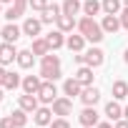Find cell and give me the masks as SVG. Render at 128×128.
<instances>
[{
    "label": "cell",
    "mask_w": 128,
    "mask_h": 128,
    "mask_svg": "<svg viewBox=\"0 0 128 128\" xmlns=\"http://www.w3.org/2000/svg\"><path fill=\"white\" fill-rule=\"evenodd\" d=\"M83 128H88V126H83Z\"/></svg>",
    "instance_id": "43"
},
{
    "label": "cell",
    "mask_w": 128,
    "mask_h": 128,
    "mask_svg": "<svg viewBox=\"0 0 128 128\" xmlns=\"http://www.w3.org/2000/svg\"><path fill=\"white\" fill-rule=\"evenodd\" d=\"M40 83H43V78H40V76H25L20 86H23V90H25V93H33V96H35V93L40 90Z\"/></svg>",
    "instance_id": "14"
},
{
    "label": "cell",
    "mask_w": 128,
    "mask_h": 128,
    "mask_svg": "<svg viewBox=\"0 0 128 128\" xmlns=\"http://www.w3.org/2000/svg\"><path fill=\"white\" fill-rule=\"evenodd\" d=\"M86 106H96L98 100H100V90L96 88V86H86L83 90H80V96H78Z\"/></svg>",
    "instance_id": "8"
},
{
    "label": "cell",
    "mask_w": 128,
    "mask_h": 128,
    "mask_svg": "<svg viewBox=\"0 0 128 128\" xmlns=\"http://www.w3.org/2000/svg\"><path fill=\"white\" fill-rule=\"evenodd\" d=\"M23 13H25V10H20V8H18V5L13 3V5H10V8L5 10V20H8V23H13V20H18V18H20Z\"/></svg>",
    "instance_id": "29"
},
{
    "label": "cell",
    "mask_w": 128,
    "mask_h": 128,
    "mask_svg": "<svg viewBox=\"0 0 128 128\" xmlns=\"http://www.w3.org/2000/svg\"><path fill=\"white\" fill-rule=\"evenodd\" d=\"M45 40H48L50 50H58V48L66 45V33H63V30H53V33H48V35H45Z\"/></svg>",
    "instance_id": "15"
},
{
    "label": "cell",
    "mask_w": 128,
    "mask_h": 128,
    "mask_svg": "<svg viewBox=\"0 0 128 128\" xmlns=\"http://www.w3.org/2000/svg\"><path fill=\"white\" fill-rule=\"evenodd\" d=\"M78 33H80L86 40H90V43H100V40H103V28H100L90 15H86V18L78 20Z\"/></svg>",
    "instance_id": "2"
},
{
    "label": "cell",
    "mask_w": 128,
    "mask_h": 128,
    "mask_svg": "<svg viewBox=\"0 0 128 128\" xmlns=\"http://www.w3.org/2000/svg\"><path fill=\"white\" fill-rule=\"evenodd\" d=\"M110 90H113V98H116V100H123V98H128V83H126V80H116Z\"/></svg>",
    "instance_id": "23"
},
{
    "label": "cell",
    "mask_w": 128,
    "mask_h": 128,
    "mask_svg": "<svg viewBox=\"0 0 128 128\" xmlns=\"http://www.w3.org/2000/svg\"><path fill=\"white\" fill-rule=\"evenodd\" d=\"M103 60H106V53L100 48H90L83 53V66H90V68H100L103 66Z\"/></svg>",
    "instance_id": "5"
},
{
    "label": "cell",
    "mask_w": 128,
    "mask_h": 128,
    "mask_svg": "<svg viewBox=\"0 0 128 128\" xmlns=\"http://www.w3.org/2000/svg\"><path fill=\"white\" fill-rule=\"evenodd\" d=\"M0 5H3V3H0ZM0 10H3V8H0Z\"/></svg>",
    "instance_id": "42"
},
{
    "label": "cell",
    "mask_w": 128,
    "mask_h": 128,
    "mask_svg": "<svg viewBox=\"0 0 128 128\" xmlns=\"http://www.w3.org/2000/svg\"><path fill=\"white\" fill-rule=\"evenodd\" d=\"M0 128H18V126H15V120L8 116V118H0Z\"/></svg>",
    "instance_id": "33"
},
{
    "label": "cell",
    "mask_w": 128,
    "mask_h": 128,
    "mask_svg": "<svg viewBox=\"0 0 128 128\" xmlns=\"http://www.w3.org/2000/svg\"><path fill=\"white\" fill-rule=\"evenodd\" d=\"M13 3H15L20 10H28V8H30V5H28V0H13Z\"/></svg>",
    "instance_id": "35"
},
{
    "label": "cell",
    "mask_w": 128,
    "mask_h": 128,
    "mask_svg": "<svg viewBox=\"0 0 128 128\" xmlns=\"http://www.w3.org/2000/svg\"><path fill=\"white\" fill-rule=\"evenodd\" d=\"M106 116H108L110 120H120V118H123V108H120L116 100H110V103H106Z\"/></svg>",
    "instance_id": "24"
},
{
    "label": "cell",
    "mask_w": 128,
    "mask_h": 128,
    "mask_svg": "<svg viewBox=\"0 0 128 128\" xmlns=\"http://www.w3.org/2000/svg\"><path fill=\"white\" fill-rule=\"evenodd\" d=\"M0 3H13V0H0Z\"/></svg>",
    "instance_id": "41"
},
{
    "label": "cell",
    "mask_w": 128,
    "mask_h": 128,
    "mask_svg": "<svg viewBox=\"0 0 128 128\" xmlns=\"http://www.w3.org/2000/svg\"><path fill=\"white\" fill-rule=\"evenodd\" d=\"M100 10H103V5L98 3V0H86V3H83V15H90V18H93V15H98Z\"/></svg>",
    "instance_id": "27"
},
{
    "label": "cell",
    "mask_w": 128,
    "mask_h": 128,
    "mask_svg": "<svg viewBox=\"0 0 128 128\" xmlns=\"http://www.w3.org/2000/svg\"><path fill=\"white\" fill-rule=\"evenodd\" d=\"M33 120H35L40 128L50 126V123H53V108H45V106H43V108H38V110L33 113Z\"/></svg>",
    "instance_id": "11"
},
{
    "label": "cell",
    "mask_w": 128,
    "mask_h": 128,
    "mask_svg": "<svg viewBox=\"0 0 128 128\" xmlns=\"http://www.w3.org/2000/svg\"><path fill=\"white\" fill-rule=\"evenodd\" d=\"M20 83H23V80H20L18 73H8V80H5V88H8V90H15Z\"/></svg>",
    "instance_id": "30"
},
{
    "label": "cell",
    "mask_w": 128,
    "mask_h": 128,
    "mask_svg": "<svg viewBox=\"0 0 128 128\" xmlns=\"http://www.w3.org/2000/svg\"><path fill=\"white\" fill-rule=\"evenodd\" d=\"M50 106H53V116H60V118L70 116V110H73V100H70L68 96H58Z\"/></svg>",
    "instance_id": "4"
},
{
    "label": "cell",
    "mask_w": 128,
    "mask_h": 128,
    "mask_svg": "<svg viewBox=\"0 0 128 128\" xmlns=\"http://www.w3.org/2000/svg\"><path fill=\"white\" fill-rule=\"evenodd\" d=\"M40 13H43V15H40V20H43V23H53V20H58V15L63 13V8L53 3V5H48L45 10H40Z\"/></svg>",
    "instance_id": "17"
},
{
    "label": "cell",
    "mask_w": 128,
    "mask_h": 128,
    "mask_svg": "<svg viewBox=\"0 0 128 128\" xmlns=\"http://www.w3.org/2000/svg\"><path fill=\"white\" fill-rule=\"evenodd\" d=\"M10 118L15 120V126H18V128H23V126L28 123V113H25L23 108H18V110H13V113H10Z\"/></svg>",
    "instance_id": "28"
},
{
    "label": "cell",
    "mask_w": 128,
    "mask_h": 128,
    "mask_svg": "<svg viewBox=\"0 0 128 128\" xmlns=\"http://www.w3.org/2000/svg\"><path fill=\"white\" fill-rule=\"evenodd\" d=\"M103 13L106 15H116L118 10H123V3H120V0H103Z\"/></svg>",
    "instance_id": "26"
},
{
    "label": "cell",
    "mask_w": 128,
    "mask_h": 128,
    "mask_svg": "<svg viewBox=\"0 0 128 128\" xmlns=\"http://www.w3.org/2000/svg\"><path fill=\"white\" fill-rule=\"evenodd\" d=\"M28 5H30L33 10H45V8H48V0H28Z\"/></svg>",
    "instance_id": "31"
},
{
    "label": "cell",
    "mask_w": 128,
    "mask_h": 128,
    "mask_svg": "<svg viewBox=\"0 0 128 128\" xmlns=\"http://www.w3.org/2000/svg\"><path fill=\"white\" fill-rule=\"evenodd\" d=\"M66 45L73 50V53H83V45H86V38L83 35H68L66 38Z\"/></svg>",
    "instance_id": "21"
},
{
    "label": "cell",
    "mask_w": 128,
    "mask_h": 128,
    "mask_svg": "<svg viewBox=\"0 0 128 128\" xmlns=\"http://www.w3.org/2000/svg\"><path fill=\"white\" fill-rule=\"evenodd\" d=\"M78 120H80V126H88V128H93V126H98V123H100V120H98V113H96V108H93V106H86V108L80 110Z\"/></svg>",
    "instance_id": "7"
},
{
    "label": "cell",
    "mask_w": 128,
    "mask_h": 128,
    "mask_svg": "<svg viewBox=\"0 0 128 128\" xmlns=\"http://www.w3.org/2000/svg\"><path fill=\"white\" fill-rule=\"evenodd\" d=\"M80 90H83V86H80L76 78H68L66 83H63V93H66L68 98H73V96H80Z\"/></svg>",
    "instance_id": "20"
},
{
    "label": "cell",
    "mask_w": 128,
    "mask_h": 128,
    "mask_svg": "<svg viewBox=\"0 0 128 128\" xmlns=\"http://www.w3.org/2000/svg\"><path fill=\"white\" fill-rule=\"evenodd\" d=\"M123 60H126V63H128V48H126V53H123Z\"/></svg>",
    "instance_id": "39"
},
{
    "label": "cell",
    "mask_w": 128,
    "mask_h": 128,
    "mask_svg": "<svg viewBox=\"0 0 128 128\" xmlns=\"http://www.w3.org/2000/svg\"><path fill=\"white\" fill-rule=\"evenodd\" d=\"M113 128H128V120H126V118H120V120H116V123H113Z\"/></svg>",
    "instance_id": "36"
},
{
    "label": "cell",
    "mask_w": 128,
    "mask_h": 128,
    "mask_svg": "<svg viewBox=\"0 0 128 128\" xmlns=\"http://www.w3.org/2000/svg\"><path fill=\"white\" fill-rule=\"evenodd\" d=\"M50 128H70V123H68L66 118H55V120L50 123Z\"/></svg>",
    "instance_id": "32"
},
{
    "label": "cell",
    "mask_w": 128,
    "mask_h": 128,
    "mask_svg": "<svg viewBox=\"0 0 128 128\" xmlns=\"http://www.w3.org/2000/svg\"><path fill=\"white\" fill-rule=\"evenodd\" d=\"M100 28H103V33H116V30L123 28V25H120V18H118V15H106L103 23H100Z\"/></svg>",
    "instance_id": "18"
},
{
    "label": "cell",
    "mask_w": 128,
    "mask_h": 128,
    "mask_svg": "<svg viewBox=\"0 0 128 128\" xmlns=\"http://www.w3.org/2000/svg\"><path fill=\"white\" fill-rule=\"evenodd\" d=\"M40 28H43V20H40V18H28V20L23 23V35L38 38V35H40Z\"/></svg>",
    "instance_id": "9"
},
{
    "label": "cell",
    "mask_w": 128,
    "mask_h": 128,
    "mask_svg": "<svg viewBox=\"0 0 128 128\" xmlns=\"http://www.w3.org/2000/svg\"><path fill=\"white\" fill-rule=\"evenodd\" d=\"M73 78H76L83 88H86V86H93V68H90V66H80Z\"/></svg>",
    "instance_id": "12"
},
{
    "label": "cell",
    "mask_w": 128,
    "mask_h": 128,
    "mask_svg": "<svg viewBox=\"0 0 128 128\" xmlns=\"http://www.w3.org/2000/svg\"><path fill=\"white\" fill-rule=\"evenodd\" d=\"M40 78L43 80H58L60 78V58L53 55V50L40 58Z\"/></svg>",
    "instance_id": "1"
},
{
    "label": "cell",
    "mask_w": 128,
    "mask_h": 128,
    "mask_svg": "<svg viewBox=\"0 0 128 128\" xmlns=\"http://www.w3.org/2000/svg\"><path fill=\"white\" fill-rule=\"evenodd\" d=\"M60 8H63V13H66V15H78V13L83 10V3H80V0H66Z\"/></svg>",
    "instance_id": "25"
},
{
    "label": "cell",
    "mask_w": 128,
    "mask_h": 128,
    "mask_svg": "<svg viewBox=\"0 0 128 128\" xmlns=\"http://www.w3.org/2000/svg\"><path fill=\"white\" fill-rule=\"evenodd\" d=\"M0 35H3V40L5 43H15L20 35H23V28H18V25H13V23H8L3 30H0Z\"/></svg>",
    "instance_id": "13"
},
{
    "label": "cell",
    "mask_w": 128,
    "mask_h": 128,
    "mask_svg": "<svg viewBox=\"0 0 128 128\" xmlns=\"http://www.w3.org/2000/svg\"><path fill=\"white\" fill-rule=\"evenodd\" d=\"M5 80H8V70H5V66H0V86L5 88Z\"/></svg>",
    "instance_id": "34"
},
{
    "label": "cell",
    "mask_w": 128,
    "mask_h": 128,
    "mask_svg": "<svg viewBox=\"0 0 128 128\" xmlns=\"http://www.w3.org/2000/svg\"><path fill=\"white\" fill-rule=\"evenodd\" d=\"M35 96H38V100H40V103H45V106H48V103H53V100L58 98L55 80H43V83H40V90H38Z\"/></svg>",
    "instance_id": "3"
},
{
    "label": "cell",
    "mask_w": 128,
    "mask_h": 128,
    "mask_svg": "<svg viewBox=\"0 0 128 128\" xmlns=\"http://www.w3.org/2000/svg\"><path fill=\"white\" fill-rule=\"evenodd\" d=\"M13 60H18V50L13 43H3L0 45V66H10Z\"/></svg>",
    "instance_id": "6"
},
{
    "label": "cell",
    "mask_w": 128,
    "mask_h": 128,
    "mask_svg": "<svg viewBox=\"0 0 128 128\" xmlns=\"http://www.w3.org/2000/svg\"><path fill=\"white\" fill-rule=\"evenodd\" d=\"M96 128H113V126H110V123H98Z\"/></svg>",
    "instance_id": "37"
},
{
    "label": "cell",
    "mask_w": 128,
    "mask_h": 128,
    "mask_svg": "<svg viewBox=\"0 0 128 128\" xmlns=\"http://www.w3.org/2000/svg\"><path fill=\"white\" fill-rule=\"evenodd\" d=\"M30 50H33L35 55H40V58H43V55H48V53H50V45H48V40H45V38H33V48H30Z\"/></svg>",
    "instance_id": "22"
},
{
    "label": "cell",
    "mask_w": 128,
    "mask_h": 128,
    "mask_svg": "<svg viewBox=\"0 0 128 128\" xmlns=\"http://www.w3.org/2000/svg\"><path fill=\"white\" fill-rule=\"evenodd\" d=\"M3 98H5V96H3V86H0V100H3Z\"/></svg>",
    "instance_id": "40"
},
{
    "label": "cell",
    "mask_w": 128,
    "mask_h": 128,
    "mask_svg": "<svg viewBox=\"0 0 128 128\" xmlns=\"http://www.w3.org/2000/svg\"><path fill=\"white\" fill-rule=\"evenodd\" d=\"M123 118H126V120H128V106H126V108H123Z\"/></svg>",
    "instance_id": "38"
},
{
    "label": "cell",
    "mask_w": 128,
    "mask_h": 128,
    "mask_svg": "<svg viewBox=\"0 0 128 128\" xmlns=\"http://www.w3.org/2000/svg\"><path fill=\"white\" fill-rule=\"evenodd\" d=\"M35 63V53L28 48V50H18V66L20 68H33Z\"/></svg>",
    "instance_id": "19"
},
{
    "label": "cell",
    "mask_w": 128,
    "mask_h": 128,
    "mask_svg": "<svg viewBox=\"0 0 128 128\" xmlns=\"http://www.w3.org/2000/svg\"><path fill=\"white\" fill-rule=\"evenodd\" d=\"M40 100H38V96H33V93H25V96H20V100H18V106L25 110V113H35L40 106H38Z\"/></svg>",
    "instance_id": "10"
},
{
    "label": "cell",
    "mask_w": 128,
    "mask_h": 128,
    "mask_svg": "<svg viewBox=\"0 0 128 128\" xmlns=\"http://www.w3.org/2000/svg\"><path fill=\"white\" fill-rule=\"evenodd\" d=\"M55 23H58V30H63V33H70V30L78 25V23H76V15H66V13H60Z\"/></svg>",
    "instance_id": "16"
}]
</instances>
